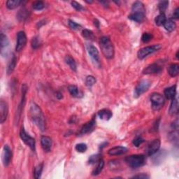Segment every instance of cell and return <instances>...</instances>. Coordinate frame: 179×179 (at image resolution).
Segmentation results:
<instances>
[{
  "mask_svg": "<svg viewBox=\"0 0 179 179\" xmlns=\"http://www.w3.org/2000/svg\"><path fill=\"white\" fill-rule=\"evenodd\" d=\"M178 130H173V132L172 133H170L169 135V138L170 140L172 141L173 143L176 144V146H178Z\"/></svg>",
  "mask_w": 179,
  "mask_h": 179,
  "instance_id": "cell-37",
  "label": "cell"
},
{
  "mask_svg": "<svg viewBox=\"0 0 179 179\" xmlns=\"http://www.w3.org/2000/svg\"><path fill=\"white\" fill-rule=\"evenodd\" d=\"M151 82L149 80H143L139 83L134 90V97H139L143 93L148 91L151 86Z\"/></svg>",
  "mask_w": 179,
  "mask_h": 179,
  "instance_id": "cell-7",
  "label": "cell"
},
{
  "mask_svg": "<svg viewBox=\"0 0 179 179\" xmlns=\"http://www.w3.org/2000/svg\"><path fill=\"white\" fill-rule=\"evenodd\" d=\"M12 159V151L9 146L5 145L2 153V162L4 167H8L10 164Z\"/></svg>",
  "mask_w": 179,
  "mask_h": 179,
  "instance_id": "cell-11",
  "label": "cell"
},
{
  "mask_svg": "<svg viewBox=\"0 0 179 179\" xmlns=\"http://www.w3.org/2000/svg\"><path fill=\"white\" fill-rule=\"evenodd\" d=\"M139 12L146 13V8L142 2L137 1L133 4L132 7V13Z\"/></svg>",
  "mask_w": 179,
  "mask_h": 179,
  "instance_id": "cell-22",
  "label": "cell"
},
{
  "mask_svg": "<svg viewBox=\"0 0 179 179\" xmlns=\"http://www.w3.org/2000/svg\"><path fill=\"white\" fill-rule=\"evenodd\" d=\"M43 168H44V164H43V163L38 164L35 168H34V178H35L36 179L41 178V173L43 172Z\"/></svg>",
  "mask_w": 179,
  "mask_h": 179,
  "instance_id": "cell-32",
  "label": "cell"
},
{
  "mask_svg": "<svg viewBox=\"0 0 179 179\" xmlns=\"http://www.w3.org/2000/svg\"><path fill=\"white\" fill-rule=\"evenodd\" d=\"M94 25H95L96 27H97V28H100V22H99L98 20L95 19V20H94Z\"/></svg>",
  "mask_w": 179,
  "mask_h": 179,
  "instance_id": "cell-50",
  "label": "cell"
},
{
  "mask_svg": "<svg viewBox=\"0 0 179 179\" xmlns=\"http://www.w3.org/2000/svg\"><path fill=\"white\" fill-rule=\"evenodd\" d=\"M178 18H179V9L178 8H176L173 13L172 18L173 19H178Z\"/></svg>",
  "mask_w": 179,
  "mask_h": 179,
  "instance_id": "cell-48",
  "label": "cell"
},
{
  "mask_svg": "<svg viewBox=\"0 0 179 179\" xmlns=\"http://www.w3.org/2000/svg\"><path fill=\"white\" fill-rule=\"evenodd\" d=\"M161 48L162 46L160 44H154L153 46L144 47L138 51V58L139 60H143L144 58L148 57L149 55L153 54V53L156 51H158L160 49H161Z\"/></svg>",
  "mask_w": 179,
  "mask_h": 179,
  "instance_id": "cell-4",
  "label": "cell"
},
{
  "mask_svg": "<svg viewBox=\"0 0 179 179\" xmlns=\"http://www.w3.org/2000/svg\"><path fill=\"white\" fill-rule=\"evenodd\" d=\"M9 113V107L8 104L4 100L0 101V122L3 124L7 118Z\"/></svg>",
  "mask_w": 179,
  "mask_h": 179,
  "instance_id": "cell-13",
  "label": "cell"
},
{
  "mask_svg": "<svg viewBox=\"0 0 179 179\" xmlns=\"http://www.w3.org/2000/svg\"><path fill=\"white\" fill-rule=\"evenodd\" d=\"M20 137L22 141L25 143L27 146H28L32 151H35V146L36 142L35 139L33 137H32L30 135L26 132L25 128L22 127L20 132Z\"/></svg>",
  "mask_w": 179,
  "mask_h": 179,
  "instance_id": "cell-6",
  "label": "cell"
},
{
  "mask_svg": "<svg viewBox=\"0 0 179 179\" xmlns=\"http://www.w3.org/2000/svg\"><path fill=\"white\" fill-rule=\"evenodd\" d=\"M146 18V13H139V12H134L132 13L131 14L128 16V18L131 20L134 21L136 23H141L143 22V20H145Z\"/></svg>",
  "mask_w": 179,
  "mask_h": 179,
  "instance_id": "cell-18",
  "label": "cell"
},
{
  "mask_svg": "<svg viewBox=\"0 0 179 179\" xmlns=\"http://www.w3.org/2000/svg\"><path fill=\"white\" fill-rule=\"evenodd\" d=\"M127 152V148L124 146H116L109 150L108 154L111 156H121L126 153Z\"/></svg>",
  "mask_w": 179,
  "mask_h": 179,
  "instance_id": "cell-16",
  "label": "cell"
},
{
  "mask_svg": "<svg viewBox=\"0 0 179 179\" xmlns=\"http://www.w3.org/2000/svg\"><path fill=\"white\" fill-rule=\"evenodd\" d=\"M172 104H171L170 109H169V113L171 115H175L177 114L178 112V98L176 96L175 98L172 100Z\"/></svg>",
  "mask_w": 179,
  "mask_h": 179,
  "instance_id": "cell-23",
  "label": "cell"
},
{
  "mask_svg": "<svg viewBox=\"0 0 179 179\" xmlns=\"http://www.w3.org/2000/svg\"><path fill=\"white\" fill-rule=\"evenodd\" d=\"M86 48L88 54L90 55L92 60H94L96 63L100 64V55H99V51L97 50V48L95 47L92 44H87Z\"/></svg>",
  "mask_w": 179,
  "mask_h": 179,
  "instance_id": "cell-14",
  "label": "cell"
},
{
  "mask_svg": "<svg viewBox=\"0 0 179 179\" xmlns=\"http://www.w3.org/2000/svg\"><path fill=\"white\" fill-rule=\"evenodd\" d=\"M151 102L152 109L154 111H159L164 104V98L160 93H153L151 97Z\"/></svg>",
  "mask_w": 179,
  "mask_h": 179,
  "instance_id": "cell-5",
  "label": "cell"
},
{
  "mask_svg": "<svg viewBox=\"0 0 179 179\" xmlns=\"http://www.w3.org/2000/svg\"><path fill=\"white\" fill-rule=\"evenodd\" d=\"M144 141H145V140H144L142 137H138L137 138H135L133 140L132 143L136 147H139L140 145H141V144H142Z\"/></svg>",
  "mask_w": 179,
  "mask_h": 179,
  "instance_id": "cell-45",
  "label": "cell"
},
{
  "mask_svg": "<svg viewBox=\"0 0 179 179\" xmlns=\"http://www.w3.org/2000/svg\"><path fill=\"white\" fill-rule=\"evenodd\" d=\"M71 6H73L76 11H81L84 10V8L83 7L82 5L81 4L78 3L77 2L73 1V2H71Z\"/></svg>",
  "mask_w": 179,
  "mask_h": 179,
  "instance_id": "cell-46",
  "label": "cell"
},
{
  "mask_svg": "<svg viewBox=\"0 0 179 179\" xmlns=\"http://www.w3.org/2000/svg\"><path fill=\"white\" fill-rule=\"evenodd\" d=\"M179 73V65L178 64H172L168 67V74L170 76L176 77L178 75Z\"/></svg>",
  "mask_w": 179,
  "mask_h": 179,
  "instance_id": "cell-24",
  "label": "cell"
},
{
  "mask_svg": "<svg viewBox=\"0 0 179 179\" xmlns=\"http://www.w3.org/2000/svg\"><path fill=\"white\" fill-rule=\"evenodd\" d=\"M164 94L165 97L168 100H173L176 96V85L166 88L164 91Z\"/></svg>",
  "mask_w": 179,
  "mask_h": 179,
  "instance_id": "cell-19",
  "label": "cell"
},
{
  "mask_svg": "<svg viewBox=\"0 0 179 179\" xmlns=\"http://www.w3.org/2000/svg\"><path fill=\"white\" fill-rule=\"evenodd\" d=\"M146 156L144 155H132L125 158L127 164L133 169H137L143 166L146 164Z\"/></svg>",
  "mask_w": 179,
  "mask_h": 179,
  "instance_id": "cell-3",
  "label": "cell"
},
{
  "mask_svg": "<svg viewBox=\"0 0 179 179\" xmlns=\"http://www.w3.org/2000/svg\"><path fill=\"white\" fill-rule=\"evenodd\" d=\"M9 41L6 35H5L4 33L1 34V54L3 55L4 52L6 53V49L9 47Z\"/></svg>",
  "mask_w": 179,
  "mask_h": 179,
  "instance_id": "cell-21",
  "label": "cell"
},
{
  "mask_svg": "<svg viewBox=\"0 0 179 179\" xmlns=\"http://www.w3.org/2000/svg\"><path fill=\"white\" fill-rule=\"evenodd\" d=\"M29 16V12L26 9H22L17 14V18L19 21H25Z\"/></svg>",
  "mask_w": 179,
  "mask_h": 179,
  "instance_id": "cell-25",
  "label": "cell"
},
{
  "mask_svg": "<svg viewBox=\"0 0 179 179\" xmlns=\"http://www.w3.org/2000/svg\"><path fill=\"white\" fill-rule=\"evenodd\" d=\"M166 153L163 151L162 152H160L158 153V154L156 156H155L153 157V162L155 163L156 164H158V163H161L163 161V159L164 158L165 156H166Z\"/></svg>",
  "mask_w": 179,
  "mask_h": 179,
  "instance_id": "cell-33",
  "label": "cell"
},
{
  "mask_svg": "<svg viewBox=\"0 0 179 179\" xmlns=\"http://www.w3.org/2000/svg\"><path fill=\"white\" fill-rule=\"evenodd\" d=\"M41 145L45 152H50L51 151V148L53 146L52 139L47 137V136H42L41 138Z\"/></svg>",
  "mask_w": 179,
  "mask_h": 179,
  "instance_id": "cell-15",
  "label": "cell"
},
{
  "mask_svg": "<svg viewBox=\"0 0 179 179\" xmlns=\"http://www.w3.org/2000/svg\"><path fill=\"white\" fill-rule=\"evenodd\" d=\"M169 5V2L168 1H161L158 4V9L160 11V13H164L165 11L167 10Z\"/></svg>",
  "mask_w": 179,
  "mask_h": 179,
  "instance_id": "cell-38",
  "label": "cell"
},
{
  "mask_svg": "<svg viewBox=\"0 0 179 179\" xmlns=\"http://www.w3.org/2000/svg\"><path fill=\"white\" fill-rule=\"evenodd\" d=\"M75 149L76 150V151L79 152V153H85V152L87 151V147L85 143H81L76 144Z\"/></svg>",
  "mask_w": 179,
  "mask_h": 179,
  "instance_id": "cell-42",
  "label": "cell"
},
{
  "mask_svg": "<svg viewBox=\"0 0 179 179\" xmlns=\"http://www.w3.org/2000/svg\"><path fill=\"white\" fill-rule=\"evenodd\" d=\"M31 45L33 49H38L40 46V45H41V41H40V39L38 36L33 37L31 41Z\"/></svg>",
  "mask_w": 179,
  "mask_h": 179,
  "instance_id": "cell-39",
  "label": "cell"
},
{
  "mask_svg": "<svg viewBox=\"0 0 179 179\" xmlns=\"http://www.w3.org/2000/svg\"><path fill=\"white\" fill-rule=\"evenodd\" d=\"M101 159V155L98 153V154H95L93 155V156H91L90 157L89 160H88V163L90 164H95V163H97Z\"/></svg>",
  "mask_w": 179,
  "mask_h": 179,
  "instance_id": "cell-36",
  "label": "cell"
},
{
  "mask_svg": "<svg viewBox=\"0 0 179 179\" xmlns=\"http://www.w3.org/2000/svg\"><path fill=\"white\" fill-rule=\"evenodd\" d=\"M69 92L70 93L71 96H73L74 97H78L79 95V88L77 87V86L74 85H69L68 87Z\"/></svg>",
  "mask_w": 179,
  "mask_h": 179,
  "instance_id": "cell-34",
  "label": "cell"
},
{
  "mask_svg": "<svg viewBox=\"0 0 179 179\" xmlns=\"http://www.w3.org/2000/svg\"><path fill=\"white\" fill-rule=\"evenodd\" d=\"M167 20L166 16H165L164 13H160V15H157L155 19V23H156L157 26H161L164 25L165 21Z\"/></svg>",
  "mask_w": 179,
  "mask_h": 179,
  "instance_id": "cell-31",
  "label": "cell"
},
{
  "mask_svg": "<svg viewBox=\"0 0 179 179\" xmlns=\"http://www.w3.org/2000/svg\"><path fill=\"white\" fill-rule=\"evenodd\" d=\"M112 116H113L112 112L106 109H101L98 112V116L100 117V119L104 120V121H109L111 118Z\"/></svg>",
  "mask_w": 179,
  "mask_h": 179,
  "instance_id": "cell-20",
  "label": "cell"
},
{
  "mask_svg": "<svg viewBox=\"0 0 179 179\" xmlns=\"http://www.w3.org/2000/svg\"><path fill=\"white\" fill-rule=\"evenodd\" d=\"M27 44V36L25 32L20 31L17 34V41L16 46H15V50L17 52H20L22 50Z\"/></svg>",
  "mask_w": 179,
  "mask_h": 179,
  "instance_id": "cell-9",
  "label": "cell"
},
{
  "mask_svg": "<svg viewBox=\"0 0 179 179\" xmlns=\"http://www.w3.org/2000/svg\"><path fill=\"white\" fill-rule=\"evenodd\" d=\"M100 46L101 52L105 57L111 60L113 58L115 55V50L113 43L108 36L101 37L100 41Z\"/></svg>",
  "mask_w": 179,
  "mask_h": 179,
  "instance_id": "cell-2",
  "label": "cell"
},
{
  "mask_svg": "<svg viewBox=\"0 0 179 179\" xmlns=\"http://www.w3.org/2000/svg\"><path fill=\"white\" fill-rule=\"evenodd\" d=\"M96 83V79L93 76H88L86 77L85 79V84L87 87H92V85H94Z\"/></svg>",
  "mask_w": 179,
  "mask_h": 179,
  "instance_id": "cell-40",
  "label": "cell"
},
{
  "mask_svg": "<svg viewBox=\"0 0 179 179\" xmlns=\"http://www.w3.org/2000/svg\"><path fill=\"white\" fill-rule=\"evenodd\" d=\"M32 7L34 10L40 11L44 9L45 4L42 1H36L34 2L32 4Z\"/></svg>",
  "mask_w": 179,
  "mask_h": 179,
  "instance_id": "cell-41",
  "label": "cell"
},
{
  "mask_svg": "<svg viewBox=\"0 0 179 179\" xmlns=\"http://www.w3.org/2000/svg\"><path fill=\"white\" fill-rule=\"evenodd\" d=\"M27 90H28V87H27V85L25 84L23 85L22 86V100H21L20 104L19 106H18V111H17V114H18L17 118H18V119L20 118V114H21V113H22L23 109L24 107V105H25Z\"/></svg>",
  "mask_w": 179,
  "mask_h": 179,
  "instance_id": "cell-17",
  "label": "cell"
},
{
  "mask_svg": "<svg viewBox=\"0 0 179 179\" xmlns=\"http://www.w3.org/2000/svg\"><path fill=\"white\" fill-rule=\"evenodd\" d=\"M29 113H30L32 121H33V122H34V124L39 127V129L41 130V132H44L45 130H46L45 117L41 108H40L35 102H34V101H32L30 104Z\"/></svg>",
  "mask_w": 179,
  "mask_h": 179,
  "instance_id": "cell-1",
  "label": "cell"
},
{
  "mask_svg": "<svg viewBox=\"0 0 179 179\" xmlns=\"http://www.w3.org/2000/svg\"><path fill=\"white\" fill-rule=\"evenodd\" d=\"M160 141L159 139H155L148 144L147 148L146 153L148 156H152L159 151L160 148Z\"/></svg>",
  "mask_w": 179,
  "mask_h": 179,
  "instance_id": "cell-10",
  "label": "cell"
},
{
  "mask_svg": "<svg viewBox=\"0 0 179 179\" xmlns=\"http://www.w3.org/2000/svg\"><path fill=\"white\" fill-rule=\"evenodd\" d=\"M82 35L85 39H86L87 40H92L95 38L94 34H93L91 30H89V29H85L83 30Z\"/></svg>",
  "mask_w": 179,
  "mask_h": 179,
  "instance_id": "cell-35",
  "label": "cell"
},
{
  "mask_svg": "<svg viewBox=\"0 0 179 179\" xmlns=\"http://www.w3.org/2000/svg\"><path fill=\"white\" fill-rule=\"evenodd\" d=\"M22 3L20 0H9L6 2V7L10 10L16 9Z\"/></svg>",
  "mask_w": 179,
  "mask_h": 179,
  "instance_id": "cell-30",
  "label": "cell"
},
{
  "mask_svg": "<svg viewBox=\"0 0 179 179\" xmlns=\"http://www.w3.org/2000/svg\"><path fill=\"white\" fill-rule=\"evenodd\" d=\"M16 64H17V58L14 55H13L11 60L7 66V74H9V75L11 74H12V72L14 71L15 66H16Z\"/></svg>",
  "mask_w": 179,
  "mask_h": 179,
  "instance_id": "cell-26",
  "label": "cell"
},
{
  "mask_svg": "<svg viewBox=\"0 0 179 179\" xmlns=\"http://www.w3.org/2000/svg\"><path fill=\"white\" fill-rule=\"evenodd\" d=\"M65 62L69 66V67L71 68V70H73L74 71H76V69H77L76 63L73 58L71 57L70 55H66L65 58Z\"/></svg>",
  "mask_w": 179,
  "mask_h": 179,
  "instance_id": "cell-27",
  "label": "cell"
},
{
  "mask_svg": "<svg viewBox=\"0 0 179 179\" xmlns=\"http://www.w3.org/2000/svg\"><path fill=\"white\" fill-rule=\"evenodd\" d=\"M132 178H140V179H147V178H150V176H149L148 175L146 174V173H141V174L134 176Z\"/></svg>",
  "mask_w": 179,
  "mask_h": 179,
  "instance_id": "cell-47",
  "label": "cell"
},
{
  "mask_svg": "<svg viewBox=\"0 0 179 179\" xmlns=\"http://www.w3.org/2000/svg\"><path fill=\"white\" fill-rule=\"evenodd\" d=\"M163 67L159 64L153 63L148 65L143 70V74L145 75H151V74H159L162 71Z\"/></svg>",
  "mask_w": 179,
  "mask_h": 179,
  "instance_id": "cell-8",
  "label": "cell"
},
{
  "mask_svg": "<svg viewBox=\"0 0 179 179\" xmlns=\"http://www.w3.org/2000/svg\"><path fill=\"white\" fill-rule=\"evenodd\" d=\"M95 127H96V120L95 117H93L92 120H90V121H88L85 125H83L81 131H80L79 132V134L83 135L86 134L88 133H90L95 130Z\"/></svg>",
  "mask_w": 179,
  "mask_h": 179,
  "instance_id": "cell-12",
  "label": "cell"
},
{
  "mask_svg": "<svg viewBox=\"0 0 179 179\" xmlns=\"http://www.w3.org/2000/svg\"><path fill=\"white\" fill-rule=\"evenodd\" d=\"M68 24H69V26L70 27V28L74 29V30H79V29H81V28H82L81 25L76 23V22H74V21L72 20H69Z\"/></svg>",
  "mask_w": 179,
  "mask_h": 179,
  "instance_id": "cell-43",
  "label": "cell"
},
{
  "mask_svg": "<svg viewBox=\"0 0 179 179\" xmlns=\"http://www.w3.org/2000/svg\"><path fill=\"white\" fill-rule=\"evenodd\" d=\"M56 97H57V98L58 99V100H61V99L62 98V93L60 92H58L57 94H56Z\"/></svg>",
  "mask_w": 179,
  "mask_h": 179,
  "instance_id": "cell-49",
  "label": "cell"
},
{
  "mask_svg": "<svg viewBox=\"0 0 179 179\" xmlns=\"http://www.w3.org/2000/svg\"><path fill=\"white\" fill-rule=\"evenodd\" d=\"M107 144H108V143H106V142H105L104 144H101V146H100V148L101 150V149H102V148H104V147H105L106 145H107Z\"/></svg>",
  "mask_w": 179,
  "mask_h": 179,
  "instance_id": "cell-51",
  "label": "cell"
},
{
  "mask_svg": "<svg viewBox=\"0 0 179 179\" xmlns=\"http://www.w3.org/2000/svg\"><path fill=\"white\" fill-rule=\"evenodd\" d=\"M104 167V161L101 158L100 161L97 162V167L95 168V169L93 170L92 172V176H97L100 174V173L101 172V171L103 170Z\"/></svg>",
  "mask_w": 179,
  "mask_h": 179,
  "instance_id": "cell-29",
  "label": "cell"
},
{
  "mask_svg": "<svg viewBox=\"0 0 179 179\" xmlns=\"http://www.w3.org/2000/svg\"><path fill=\"white\" fill-rule=\"evenodd\" d=\"M153 39V35L151 33H143L142 36H141V41L143 43H148Z\"/></svg>",
  "mask_w": 179,
  "mask_h": 179,
  "instance_id": "cell-44",
  "label": "cell"
},
{
  "mask_svg": "<svg viewBox=\"0 0 179 179\" xmlns=\"http://www.w3.org/2000/svg\"><path fill=\"white\" fill-rule=\"evenodd\" d=\"M163 25H164L165 29H166L167 31L169 32H173L176 28V23L172 20H167Z\"/></svg>",
  "mask_w": 179,
  "mask_h": 179,
  "instance_id": "cell-28",
  "label": "cell"
}]
</instances>
